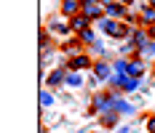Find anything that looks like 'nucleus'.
Listing matches in <instances>:
<instances>
[{"mask_svg":"<svg viewBox=\"0 0 155 133\" xmlns=\"http://www.w3.org/2000/svg\"><path fill=\"white\" fill-rule=\"evenodd\" d=\"M80 14L86 16L88 21H99V19H104V5H102L99 0H96V3H86Z\"/></svg>","mask_w":155,"mask_h":133,"instance_id":"1","label":"nucleus"},{"mask_svg":"<svg viewBox=\"0 0 155 133\" xmlns=\"http://www.w3.org/2000/svg\"><path fill=\"white\" fill-rule=\"evenodd\" d=\"M67 24H70V32H75V35H83L86 30H91V21H88V19H86L83 14L72 16V19L67 21Z\"/></svg>","mask_w":155,"mask_h":133,"instance_id":"2","label":"nucleus"},{"mask_svg":"<svg viewBox=\"0 0 155 133\" xmlns=\"http://www.w3.org/2000/svg\"><path fill=\"white\" fill-rule=\"evenodd\" d=\"M126 11H128V5H123V3H110V5H104V16L112 19V21H120L126 16Z\"/></svg>","mask_w":155,"mask_h":133,"instance_id":"3","label":"nucleus"},{"mask_svg":"<svg viewBox=\"0 0 155 133\" xmlns=\"http://www.w3.org/2000/svg\"><path fill=\"white\" fill-rule=\"evenodd\" d=\"M91 67V59L86 56V53H78L70 59V72H80V69H88Z\"/></svg>","mask_w":155,"mask_h":133,"instance_id":"4","label":"nucleus"},{"mask_svg":"<svg viewBox=\"0 0 155 133\" xmlns=\"http://www.w3.org/2000/svg\"><path fill=\"white\" fill-rule=\"evenodd\" d=\"M80 11H83V3H80V0H62V14L64 16L72 19V16H78Z\"/></svg>","mask_w":155,"mask_h":133,"instance_id":"5","label":"nucleus"},{"mask_svg":"<svg viewBox=\"0 0 155 133\" xmlns=\"http://www.w3.org/2000/svg\"><path fill=\"white\" fill-rule=\"evenodd\" d=\"M150 40H153V37H150V30H139V32H134V35H131V43L137 45V51H142Z\"/></svg>","mask_w":155,"mask_h":133,"instance_id":"6","label":"nucleus"},{"mask_svg":"<svg viewBox=\"0 0 155 133\" xmlns=\"http://www.w3.org/2000/svg\"><path fill=\"white\" fill-rule=\"evenodd\" d=\"M139 24H147V27L155 24V5H144L139 11Z\"/></svg>","mask_w":155,"mask_h":133,"instance_id":"7","label":"nucleus"},{"mask_svg":"<svg viewBox=\"0 0 155 133\" xmlns=\"http://www.w3.org/2000/svg\"><path fill=\"white\" fill-rule=\"evenodd\" d=\"M94 77H96V80H110V77H112V74H110V67L104 61H96V64H94Z\"/></svg>","mask_w":155,"mask_h":133,"instance_id":"8","label":"nucleus"},{"mask_svg":"<svg viewBox=\"0 0 155 133\" xmlns=\"http://www.w3.org/2000/svg\"><path fill=\"white\" fill-rule=\"evenodd\" d=\"M46 83L54 88V85H62V83H67V74H64V69H54V72L46 77Z\"/></svg>","mask_w":155,"mask_h":133,"instance_id":"9","label":"nucleus"},{"mask_svg":"<svg viewBox=\"0 0 155 133\" xmlns=\"http://www.w3.org/2000/svg\"><path fill=\"white\" fill-rule=\"evenodd\" d=\"M115 112H118V115H134V112H137V109H134V104H128V101H123V99H120V96H118V99H115Z\"/></svg>","mask_w":155,"mask_h":133,"instance_id":"10","label":"nucleus"},{"mask_svg":"<svg viewBox=\"0 0 155 133\" xmlns=\"http://www.w3.org/2000/svg\"><path fill=\"white\" fill-rule=\"evenodd\" d=\"M142 74H144V61H128V77H137L139 80Z\"/></svg>","mask_w":155,"mask_h":133,"instance_id":"11","label":"nucleus"},{"mask_svg":"<svg viewBox=\"0 0 155 133\" xmlns=\"http://www.w3.org/2000/svg\"><path fill=\"white\" fill-rule=\"evenodd\" d=\"M67 85H70V88H80V85H83L80 72H70V74H67Z\"/></svg>","mask_w":155,"mask_h":133,"instance_id":"12","label":"nucleus"},{"mask_svg":"<svg viewBox=\"0 0 155 133\" xmlns=\"http://www.w3.org/2000/svg\"><path fill=\"white\" fill-rule=\"evenodd\" d=\"M51 32H56V35H67V32H70V24H64V21H51Z\"/></svg>","mask_w":155,"mask_h":133,"instance_id":"13","label":"nucleus"},{"mask_svg":"<svg viewBox=\"0 0 155 133\" xmlns=\"http://www.w3.org/2000/svg\"><path fill=\"white\" fill-rule=\"evenodd\" d=\"M118 122V112H107V115H102V125H115Z\"/></svg>","mask_w":155,"mask_h":133,"instance_id":"14","label":"nucleus"},{"mask_svg":"<svg viewBox=\"0 0 155 133\" xmlns=\"http://www.w3.org/2000/svg\"><path fill=\"white\" fill-rule=\"evenodd\" d=\"M137 88H139V80H137V77H128V83H126L123 93H131V90H137Z\"/></svg>","mask_w":155,"mask_h":133,"instance_id":"15","label":"nucleus"},{"mask_svg":"<svg viewBox=\"0 0 155 133\" xmlns=\"http://www.w3.org/2000/svg\"><path fill=\"white\" fill-rule=\"evenodd\" d=\"M80 40H83V43H96V35H94V30H86V32H83V35H80Z\"/></svg>","mask_w":155,"mask_h":133,"instance_id":"16","label":"nucleus"},{"mask_svg":"<svg viewBox=\"0 0 155 133\" xmlns=\"http://www.w3.org/2000/svg\"><path fill=\"white\" fill-rule=\"evenodd\" d=\"M139 53H142V56H155V40H150V43L144 45Z\"/></svg>","mask_w":155,"mask_h":133,"instance_id":"17","label":"nucleus"},{"mask_svg":"<svg viewBox=\"0 0 155 133\" xmlns=\"http://www.w3.org/2000/svg\"><path fill=\"white\" fill-rule=\"evenodd\" d=\"M51 104H54V96H51L48 90H43V93H40V106H51Z\"/></svg>","mask_w":155,"mask_h":133,"instance_id":"18","label":"nucleus"},{"mask_svg":"<svg viewBox=\"0 0 155 133\" xmlns=\"http://www.w3.org/2000/svg\"><path fill=\"white\" fill-rule=\"evenodd\" d=\"M115 72H123V74H128V61H118V64H115Z\"/></svg>","mask_w":155,"mask_h":133,"instance_id":"19","label":"nucleus"},{"mask_svg":"<svg viewBox=\"0 0 155 133\" xmlns=\"http://www.w3.org/2000/svg\"><path fill=\"white\" fill-rule=\"evenodd\" d=\"M91 51H96L99 56H102V53H107V51H104V43H102V40H96V43L91 45Z\"/></svg>","mask_w":155,"mask_h":133,"instance_id":"20","label":"nucleus"},{"mask_svg":"<svg viewBox=\"0 0 155 133\" xmlns=\"http://www.w3.org/2000/svg\"><path fill=\"white\" fill-rule=\"evenodd\" d=\"M131 51H137V45H134V43H126L123 48H120V53H123V56H128Z\"/></svg>","mask_w":155,"mask_h":133,"instance_id":"21","label":"nucleus"},{"mask_svg":"<svg viewBox=\"0 0 155 133\" xmlns=\"http://www.w3.org/2000/svg\"><path fill=\"white\" fill-rule=\"evenodd\" d=\"M147 131H150V133H155V115H153L150 120H147Z\"/></svg>","mask_w":155,"mask_h":133,"instance_id":"22","label":"nucleus"},{"mask_svg":"<svg viewBox=\"0 0 155 133\" xmlns=\"http://www.w3.org/2000/svg\"><path fill=\"white\" fill-rule=\"evenodd\" d=\"M147 30H150V37L155 40V24H153V27H147Z\"/></svg>","mask_w":155,"mask_h":133,"instance_id":"23","label":"nucleus"},{"mask_svg":"<svg viewBox=\"0 0 155 133\" xmlns=\"http://www.w3.org/2000/svg\"><path fill=\"white\" fill-rule=\"evenodd\" d=\"M102 5H110V3H118V0H99Z\"/></svg>","mask_w":155,"mask_h":133,"instance_id":"24","label":"nucleus"},{"mask_svg":"<svg viewBox=\"0 0 155 133\" xmlns=\"http://www.w3.org/2000/svg\"><path fill=\"white\" fill-rule=\"evenodd\" d=\"M80 3H83V5H86V3H96V0H80Z\"/></svg>","mask_w":155,"mask_h":133,"instance_id":"25","label":"nucleus"},{"mask_svg":"<svg viewBox=\"0 0 155 133\" xmlns=\"http://www.w3.org/2000/svg\"><path fill=\"white\" fill-rule=\"evenodd\" d=\"M118 3H123V5H128V3H131V0H118Z\"/></svg>","mask_w":155,"mask_h":133,"instance_id":"26","label":"nucleus"},{"mask_svg":"<svg viewBox=\"0 0 155 133\" xmlns=\"http://www.w3.org/2000/svg\"><path fill=\"white\" fill-rule=\"evenodd\" d=\"M118 133H128V128H120V131H118Z\"/></svg>","mask_w":155,"mask_h":133,"instance_id":"27","label":"nucleus"}]
</instances>
